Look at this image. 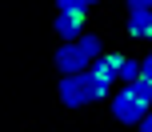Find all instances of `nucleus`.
<instances>
[{"label":"nucleus","instance_id":"obj_1","mask_svg":"<svg viewBox=\"0 0 152 132\" xmlns=\"http://www.w3.org/2000/svg\"><path fill=\"white\" fill-rule=\"evenodd\" d=\"M108 96V80H100L92 68L60 76V104L64 108H84V104H96Z\"/></svg>","mask_w":152,"mask_h":132},{"label":"nucleus","instance_id":"obj_2","mask_svg":"<svg viewBox=\"0 0 152 132\" xmlns=\"http://www.w3.org/2000/svg\"><path fill=\"white\" fill-rule=\"evenodd\" d=\"M52 64L60 68V76H72V72H84V68H88V64H92V56L84 52V48L76 44V40H64V44L56 48Z\"/></svg>","mask_w":152,"mask_h":132},{"label":"nucleus","instance_id":"obj_3","mask_svg":"<svg viewBox=\"0 0 152 132\" xmlns=\"http://www.w3.org/2000/svg\"><path fill=\"white\" fill-rule=\"evenodd\" d=\"M112 116L120 120V124H140V120L148 116V104L136 100V96H132V88H124V92L112 96Z\"/></svg>","mask_w":152,"mask_h":132},{"label":"nucleus","instance_id":"obj_4","mask_svg":"<svg viewBox=\"0 0 152 132\" xmlns=\"http://www.w3.org/2000/svg\"><path fill=\"white\" fill-rule=\"evenodd\" d=\"M128 36L152 40V0H128Z\"/></svg>","mask_w":152,"mask_h":132},{"label":"nucleus","instance_id":"obj_5","mask_svg":"<svg viewBox=\"0 0 152 132\" xmlns=\"http://www.w3.org/2000/svg\"><path fill=\"white\" fill-rule=\"evenodd\" d=\"M56 36L80 40V36H84V16H80V12H56Z\"/></svg>","mask_w":152,"mask_h":132},{"label":"nucleus","instance_id":"obj_6","mask_svg":"<svg viewBox=\"0 0 152 132\" xmlns=\"http://www.w3.org/2000/svg\"><path fill=\"white\" fill-rule=\"evenodd\" d=\"M116 64H120V52H104V56H96L88 68L96 72L100 80H112V76H116Z\"/></svg>","mask_w":152,"mask_h":132},{"label":"nucleus","instance_id":"obj_7","mask_svg":"<svg viewBox=\"0 0 152 132\" xmlns=\"http://www.w3.org/2000/svg\"><path fill=\"white\" fill-rule=\"evenodd\" d=\"M136 76H140V60H128V56H120V64H116V80L132 84Z\"/></svg>","mask_w":152,"mask_h":132},{"label":"nucleus","instance_id":"obj_8","mask_svg":"<svg viewBox=\"0 0 152 132\" xmlns=\"http://www.w3.org/2000/svg\"><path fill=\"white\" fill-rule=\"evenodd\" d=\"M124 88H132V96L136 100H144V104H152V80H144V76H136L132 84H124Z\"/></svg>","mask_w":152,"mask_h":132},{"label":"nucleus","instance_id":"obj_9","mask_svg":"<svg viewBox=\"0 0 152 132\" xmlns=\"http://www.w3.org/2000/svg\"><path fill=\"white\" fill-rule=\"evenodd\" d=\"M76 44H80V48H84V52H88V56H92V60H96V56H104V48H100V36H88V32H84V36H80V40H76Z\"/></svg>","mask_w":152,"mask_h":132},{"label":"nucleus","instance_id":"obj_10","mask_svg":"<svg viewBox=\"0 0 152 132\" xmlns=\"http://www.w3.org/2000/svg\"><path fill=\"white\" fill-rule=\"evenodd\" d=\"M56 8H60V12H88V0H56Z\"/></svg>","mask_w":152,"mask_h":132},{"label":"nucleus","instance_id":"obj_11","mask_svg":"<svg viewBox=\"0 0 152 132\" xmlns=\"http://www.w3.org/2000/svg\"><path fill=\"white\" fill-rule=\"evenodd\" d=\"M140 76H144V80H152V52L140 60Z\"/></svg>","mask_w":152,"mask_h":132},{"label":"nucleus","instance_id":"obj_12","mask_svg":"<svg viewBox=\"0 0 152 132\" xmlns=\"http://www.w3.org/2000/svg\"><path fill=\"white\" fill-rule=\"evenodd\" d=\"M136 128H140V132H152V112H148V116H144V120H140V124H136Z\"/></svg>","mask_w":152,"mask_h":132},{"label":"nucleus","instance_id":"obj_13","mask_svg":"<svg viewBox=\"0 0 152 132\" xmlns=\"http://www.w3.org/2000/svg\"><path fill=\"white\" fill-rule=\"evenodd\" d=\"M88 4H100V0H88Z\"/></svg>","mask_w":152,"mask_h":132}]
</instances>
